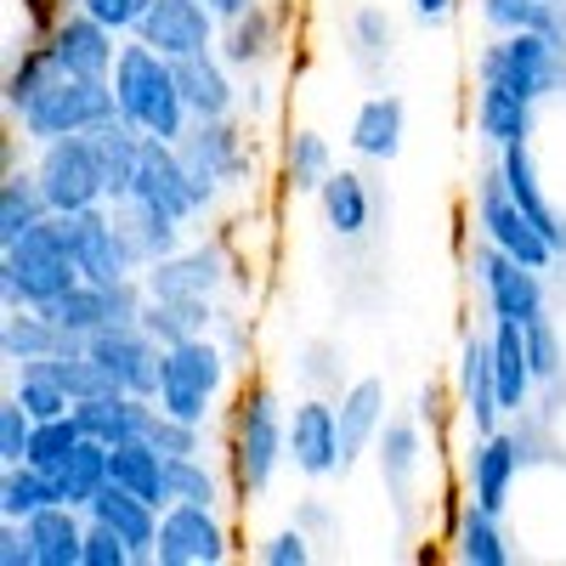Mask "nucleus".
Instances as JSON below:
<instances>
[{
	"label": "nucleus",
	"mask_w": 566,
	"mask_h": 566,
	"mask_svg": "<svg viewBox=\"0 0 566 566\" xmlns=\"http://www.w3.org/2000/svg\"><path fill=\"white\" fill-rule=\"evenodd\" d=\"M34 181L52 216H80L91 205H108V176H103V159H97V142L85 136H63V142H45L34 154Z\"/></svg>",
	"instance_id": "7"
},
{
	"label": "nucleus",
	"mask_w": 566,
	"mask_h": 566,
	"mask_svg": "<svg viewBox=\"0 0 566 566\" xmlns=\"http://www.w3.org/2000/svg\"><path fill=\"white\" fill-rule=\"evenodd\" d=\"M57 317V328L69 335V346H85L91 335H103V328H114V306H108V283H74L69 295H57L52 306H45Z\"/></svg>",
	"instance_id": "43"
},
{
	"label": "nucleus",
	"mask_w": 566,
	"mask_h": 566,
	"mask_svg": "<svg viewBox=\"0 0 566 566\" xmlns=\"http://www.w3.org/2000/svg\"><path fill=\"white\" fill-rule=\"evenodd\" d=\"M227 464H232V488L244 499H261L277 470L290 464V408L277 402L272 386H244L232 402V442H227Z\"/></svg>",
	"instance_id": "2"
},
{
	"label": "nucleus",
	"mask_w": 566,
	"mask_h": 566,
	"mask_svg": "<svg viewBox=\"0 0 566 566\" xmlns=\"http://www.w3.org/2000/svg\"><path fill=\"white\" fill-rule=\"evenodd\" d=\"M29 538H34V566H85V527L91 515L80 504H45L29 515Z\"/></svg>",
	"instance_id": "33"
},
{
	"label": "nucleus",
	"mask_w": 566,
	"mask_h": 566,
	"mask_svg": "<svg viewBox=\"0 0 566 566\" xmlns=\"http://www.w3.org/2000/svg\"><path fill=\"white\" fill-rule=\"evenodd\" d=\"M136 40H148L170 63L199 57V52H216L221 45V18L205 7V0H154L142 29H136Z\"/></svg>",
	"instance_id": "16"
},
{
	"label": "nucleus",
	"mask_w": 566,
	"mask_h": 566,
	"mask_svg": "<svg viewBox=\"0 0 566 566\" xmlns=\"http://www.w3.org/2000/svg\"><path fill=\"white\" fill-rule=\"evenodd\" d=\"M181 159H187V170H193L205 187H244L250 181V170H255V154H250V130L239 125V114L232 119H193L181 130Z\"/></svg>",
	"instance_id": "11"
},
{
	"label": "nucleus",
	"mask_w": 566,
	"mask_h": 566,
	"mask_svg": "<svg viewBox=\"0 0 566 566\" xmlns=\"http://www.w3.org/2000/svg\"><path fill=\"white\" fill-rule=\"evenodd\" d=\"M470 272H476L482 283V301H488V317H504V323H538L549 312V290H544V272L522 266L515 255L493 250L488 239L476 244V255H470Z\"/></svg>",
	"instance_id": "10"
},
{
	"label": "nucleus",
	"mask_w": 566,
	"mask_h": 566,
	"mask_svg": "<svg viewBox=\"0 0 566 566\" xmlns=\"http://www.w3.org/2000/svg\"><path fill=\"white\" fill-rule=\"evenodd\" d=\"M340 476L363 459V453H374V442H380V431H386V380L380 374H363V380H352L346 391H340Z\"/></svg>",
	"instance_id": "22"
},
{
	"label": "nucleus",
	"mask_w": 566,
	"mask_h": 566,
	"mask_svg": "<svg viewBox=\"0 0 566 566\" xmlns=\"http://www.w3.org/2000/svg\"><path fill=\"white\" fill-rule=\"evenodd\" d=\"M227 374H232V357L221 352L216 335H199V340H181V346H165V374H159V408L176 413V419H193V424H210L221 391H227Z\"/></svg>",
	"instance_id": "5"
},
{
	"label": "nucleus",
	"mask_w": 566,
	"mask_h": 566,
	"mask_svg": "<svg viewBox=\"0 0 566 566\" xmlns=\"http://www.w3.org/2000/svg\"><path fill=\"white\" fill-rule=\"evenodd\" d=\"M312 544H317V538H312L306 527H295V522H290V527H277V533H266V538H261L255 560H261V566H312V555H317Z\"/></svg>",
	"instance_id": "54"
},
{
	"label": "nucleus",
	"mask_w": 566,
	"mask_h": 566,
	"mask_svg": "<svg viewBox=\"0 0 566 566\" xmlns=\"http://www.w3.org/2000/svg\"><path fill=\"white\" fill-rule=\"evenodd\" d=\"M148 442L165 453V459H193V453H205V424H193V419H176V413H154V424H148Z\"/></svg>",
	"instance_id": "51"
},
{
	"label": "nucleus",
	"mask_w": 566,
	"mask_h": 566,
	"mask_svg": "<svg viewBox=\"0 0 566 566\" xmlns=\"http://www.w3.org/2000/svg\"><path fill=\"white\" fill-rule=\"evenodd\" d=\"M12 397L34 413V419H57V413H74V397L52 380L45 368H34V363H23V368H12Z\"/></svg>",
	"instance_id": "47"
},
{
	"label": "nucleus",
	"mask_w": 566,
	"mask_h": 566,
	"mask_svg": "<svg viewBox=\"0 0 566 566\" xmlns=\"http://www.w3.org/2000/svg\"><path fill=\"white\" fill-rule=\"evenodd\" d=\"M216 340H221V352L232 357V368H250V328L232 317V312L216 317Z\"/></svg>",
	"instance_id": "57"
},
{
	"label": "nucleus",
	"mask_w": 566,
	"mask_h": 566,
	"mask_svg": "<svg viewBox=\"0 0 566 566\" xmlns=\"http://www.w3.org/2000/svg\"><path fill=\"white\" fill-rule=\"evenodd\" d=\"M34 424H40V419L7 391V402H0V464H23V459H29Z\"/></svg>",
	"instance_id": "53"
},
{
	"label": "nucleus",
	"mask_w": 566,
	"mask_h": 566,
	"mask_svg": "<svg viewBox=\"0 0 566 566\" xmlns=\"http://www.w3.org/2000/svg\"><path fill=\"white\" fill-rule=\"evenodd\" d=\"M533 108L527 97H515L510 85L499 80H482L476 85V136L488 142V148H515V142H533Z\"/></svg>",
	"instance_id": "34"
},
{
	"label": "nucleus",
	"mask_w": 566,
	"mask_h": 566,
	"mask_svg": "<svg viewBox=\"0 0 566 566\" xmlns=\"http://www.w3.org/2000/svg\"><path fill=\"white\" fill-rule=\"evenodd\" d=\"M154 413H159V402H154V397H136V391H103V397L74 402L80 431L97 437V442H108V448L142 442V437H148V424H154Z\"/></svg>",
	"instance_id": "26"
},
{
	"label": "nucleus",
	"mask_w": 566,
	"mask_h": 566,
	"mask_svg": "<svg viewBox=\"0 0 566 566\" xmlns=\"http://www.w3.org/2000/svg\"><path fill=\"white\" fill-rule=\"evenodd\" d=\"M216 317L221 312H216L210 295H148V306H142V328H148L159 346L216 335Z\"/></svg>",
	"instance_id": "35"
},
{
	"label": "nucleus",
	"mask_w": 566,
	"mask_h": 566,
	"mask_svg": "<svg viewBox=\"0 0 566 566\" xmlns=\"http://www.w3.org/2000/svg\"><path fill=\"white\" fill-rule=\"evenodd\" d=\"M45 504H63L57 493V476L40 464H0V522H29V515H40Z\"/></svg>",
	"instance_id": "42"
},
{
	"label": "nucleus",
	"mask_w": 566,
	"mask_h": 566,
	"mask_svg": "<svg viewBox=\"0 0 566 566\" xmlns=\"http://www.w3.org/2000/svg\"><path fill=\"white\" fill-rule=\"evenodd\" d=\"M52 80H63V69H57V57H52V45H45V40L29 29V34L12 45V63H7V97H0V103H7V114H18V108H29Z\"/></svg>",
	"instance_id": "39"
},
{
	"label": "nucleus",
	"mask_w": 566,
	"mask_h": 566,
	"mask_svg": "<svg viewBox=\"0 0 566 566\" xmlns=\"http://www.w3.org/2000/svg\"><path fill=\"white\" fill-rule=\"evenodd\" d=\"M317 210H323V227L335 232L340 244H357V239H368L374 232V187H368V176H357V170H335L323 187H317Z\"/></svg>",
	"instance_id": "31"
},
{
	"label": "nucleus",
	"mask_w": 566,
	"mask_h": 566,
	"mask_svg": "<svg viewBox=\"0 0 566 566\" xmlns=\"http://www.w3.org/2000/svg\"><path fill=\"white\" fill-rule=\"evenodd\" d=\"M488 346H493V380H499V402L504 413L522 419L538 397V374H533V357H527V328L522 323H504L493 317L488 328Z\"/></svg>",
	"instance_id": "28"
},
{
	"label": "nucleus",
	"mask_w": 566,
	"mask_h": 566,
	"mask_svg": "<svg viewBox=\"0 0 566 566\" xmlns=\"http://www.w3.org/2000/svg\"><path fill=\"white\" fill-rule=\"evenodd\" d=\"M91 142H97V159H103V176H108V205L114 199H130V181H136V165H142V136L130 119H103L97 130H91Z\"/></svg>",
	"instance_id": "41"
},
{
	"label": "nucleus",
	"mask_w": 566,
	"mask_h": 566,
	"mask_svg": "<svg viewBox=\"0 0 566 566\" xmlns=\"http://www.w3.org/2000/svg\"><path fill=\"white\" fill-rule=\"evenodd\" d=\"M45 216H52V205H45L34 170H7V181H0V250H12Z\"/></svg>",
	"instance_id": "44"
},
{
	"label": "nucleus",
	"mask_w": 566,
	"mask_h": 566,
	"mask_svg": "<svg viewBox=\"0 0 566 566\" xmlns=\"http://www.w3.org/2000/svg\"><path fill=\"white\" fill-rule=\"evenodd\" d=\"M453 12H459V0H413V18H419L424 29H442V23H453Z\"/></svg>",
	"instance_id": "61"
},
{
	"label": "nucleus",
	"mask_w": 566,
	"mask_h": 566,
	"mask_svg": "<svg viewBox=\"0 0 566 566\" xmlns=\"http://www.w3.org/2000/svg\"><path fill=\"white\" fill-rule=\"evenodd\" d=\"M45 45H52V57L63 74L74 80H114V63H119V34L103 23V18H91L85 7H63V18L40 34Z\"/></svg>",
	"instance_id": "12"
},
{
	"label": "nucleus",
	"mask_w": 566,
	"mask_h": 566,
	"mask_svg": "<svg viewBox=\"0 0 566 566\" xmlns=\"http://www.w3.org/2000/svg\"><path fill=\"white\" fill-rule=\"evenodd\" d=\"M119 103H114V80H52L40 91V97L29 108L12 114V125L23 130L29 148H45V142H63V136H85V130H97L103 119H114Z\"/></svg>",
	"instance_id": "4"
},
{
	"label": "nucleus",
	"mask_w": 566,
	"mask_h": 566,
	"mask_svg": "<svg viewBox=\"0 0 566 566\" xmlns=\"http://www.w3.org/2000/svg\"><path fill=\"white\" fill-rule=\"evenodd\" d=\"M335 148H328V136H317L312 125H295L290 136H283V187L290 193H312L317 199V187L335 176Z\"/></svg>",
	"instance_id": "40"
},
{
	"label": "nucleus",
	"mask_w": 566,
	"mask_h": 566,
	"mask_svg": "<svg viewBox=\"0 0 566 566\" xmlns=\"http://www.w3.org/2000/svg\"><path fill=\"white\" fill-rule=\"evenodd\" d=\"M114 103H119V119H130L142 136L181 142V130L193 125V114H187V97H181V80H176V63H170L165 52H154L148 40H136V34L119 45Z\"/></svg>",
	"instance_id": "1"
},
{
	"label": "nucleus",
	"mask_w": 566,
	"mask_h": 566,
	"mask_svg": "<svg viewBox=\"0 0 566 566\" xmlns=\"http://www.w3.org/2000/svg\"><path fill=\"white\" fill-rule=\"evenodd\" d=\"M295 527H306V533H312L317 544L340 533V522H335V510H328L323 499H301V504H295Z\"/></svg>",
	"instance_id": "59"
},
{
	"label": "nucleus",
	"mask_w": 566,
	"mask_h": 566,
	"mask_svg": "<svg viewBox=\"0 0 566 566\" xmlns=\"http://www.w3.org/2000/svg\"><path fill=\"white\" fill-rule=\"evenodd\" d=\"M69 335L57 328V317L45 306H7V317H0V357H7V368H23V363H40L63 352Z\"/></svg>",
	"instance_id": "36"
},
{
	"label": "nucleus",
	"mask_w": 566,
	"mask_h": 566,
	"mask_svg": "<svg viewBox=\"0 0 566 566\" xmlns=\"http://www.w3.org/2000/svg\"><path fill=\"white\" fill-rule=\"evenodd\" d=\"M453 380H459V413L470 424V437H493L504 424V402H499V380H493V346H488V335H464Z\"/></svg>",
	"instance_id": "21"
},
{
	"label": "nucleus",
	"mask_w": 566,
	"mask_h": 566,
	"mask_svg": "<svg viewBox=\"0 0 566 566\" xmlns=\"http://www.w3.org/2000/svg\"><path fill=\"white\" fill-rule=\"evenodd\" d=\"M482 80H499L510 85L515 97H527V103H544L560 91L566 80V45L538 34V29H522V34H499L493 45H482L476 52V85Z\"/></svg>",
	"instance_id": "6"
},
{
	"label": "nucleus",
	"mask_w": 566,
	"mask_h": 566,
	"mask_svg": "<svg viewBox=\"0 0 566 566\" xmlns=\"http://www.w3.org/2000/svg\"><path fill=\"white\" fill-rule=\"evenodd\" d=\"M402 136H408V103L397 97V91H374V97H363L357 114H352V130H346L352 154L368 159V165H391L402 154Z\"/></svg>",
	"instance_id": "25"
},
{
	"label": "nucleus",
	"mask_w": 566,
	"mask_h": 566,
	"mask_svg": "<svg viewBox=\"0 0 566 566\" xmlns=\"http://www.w3.org/2000/svg\"><path fill=\"white\" fill-rule=\"evenodd\" d=\"M0 566H34V538L23 522H0Z\"/></svg>",
	"instance_id": "58"
},
{
	"label": "nucleus",
	"mask_w": 566,
	"mask_h": 566,
	"mask_svg": "<svg viewBox=\"0 0 566 566\" xmlns=\"http://www.w3.org/2000/svg\"><path fill=\"white\" fill-rule=\"evenodd\" d=\"M391 52H397V23H391V12H386V7H357V12L346 18V57H352V69H357L363 80H380L386 63H391Z\"/></svg>",
	"instance_id": "38"
},
{
	"label": "nucleus",
	"mask_w": 566,
	"mask_h": 566,
	"mask_svg": "<svg viewBox=\"0 0 566 566\" xmlns=\"http://www.w3.org/2000/svg\"><path fill=\"white\" fill-rule=\"evenodd\" d=\"M85 352L97 357L119 391H136V397H159V374H165V346L148 335L142 323H114L103 335H91Z\"/></svg>",
	"instance_id": "15"
},
{
	"label": "nucleus",
	"mask_w": 566,
	"mask_h": 566,
	"mask_svg": "<svg viewBox=\"0 0 566 566\" xmlns=\"http://www.w3.org/2000/svg\"><path fill=\"white\" fill-rule=\"evenodd\" d=\"M130 544L108 527V522H91L85 527V566H130Z\"/></svg>",
	"instance_id": "56"
},
{
	"label": "nucleus",
	"mask_w": 566,
	"mask_h": 566,
	"mask_svg": "<svg viewBox=\"0 0 566 566\" xmlns=\"http://www.w3.org/2000/svg\"><path fill=\"white\" fill-rule=\"evenodd\" d=\"M476 12L493 34H522V29H538L549 40L566 45V12L560 0H476Z\"/></svg>",
	"instance_id": "45"
},
{
	"label": "nucleus",
	"mask_w": 566,
	"mask_h": 566,
	"mask_svg": "<svg viewBox=\"0 0 566 566\" xmlns=\"http://www.w3.org/2000/svg\"><path fill=\"white\" fill-rule=\"evenodd\" d=\"M374 464H380L386 499L397 504V515L408 522L413 499H419V476H424V424H419V413L413 419H386L380 442H374Z\"/></svg>",
	"instance_id": "20"
},
{
	"label": "nucleus",
	"mask_w": 566,
	"mask_h": 566,
	"mask_svg": "<svg viewBox=\"0 0 566 566\" xmlns=\"http://www.w3.org/2000/svg\"><path fill=\"white\" fill-rule=\"evenodd\" d=\"M419 424H431V431L442 424V391H437V386L419 391Z\"/></svg>",
	"instance_id": "62"
},
{
	"label": "nucleus",
	"mask_w": 566,
	"mask_h": 566,
	"mask_svg": "<svg viewBox=\"0 0 566 566\" xmlns=\"http://www.w3.org/2000/svg\"><path fill=\"white\" fill-rule=\"evenodd\" d=\"M159 566H221L232 555L227 522L216 515V504H170L159 515V544H154Z\"/></svg>",
	"instance_id": "14"
},
{
	"label": "nucleus",
	"mask_w": 566,
	"mask_h": 566,
	"mask_svg": "<svg viewBox=\"0 0 566 566\" xmlns=\"http://www.w3.org/2000/svg\"><path fill=\"white\" fill-rule=\"evenodd\" d=\"M85 515H91V522H108V527L136 549V555H130V566H159L154 544H159V515H165V510H154L148 499H136L130 488L108 482L97 499L85 504Z\"/></svg>",
	"instance_id": "23"
},
{
	"label": "nucleus",
	"mask_w": 566,
	"mask_h": 566,
	"mask_svg": "<svg viewBox=\"0 0 566 566\" xmlns=\"http://www.w3.org/2000/svg\"><path fill=\"white\" fill-rule=\"evenodd\" d=\"M170 504H216L221 510V476L210 470L205 453L170 459Z\"/></svg>",
	"instance_id": "49"
},
{
	"label": "nucleus",
	"mask_w": 566,
	"mask_h": 566,
	"mask_svg": "<svg viewBox=\"0 0 566 566\" xmlns=\"http://www.w3.org/2000/svg\"><path fill=\"white\" fill-rule=\"evenodd\" d=\"M108 476H114L119 488H130L136 499H148L154 510H170V459H165L148 437L108 448Z\"/></svg>",
	"instance_id": "37"
},
{
	"label": "nucleus",
	"mask_w": 566,
	"mask_h": 566,
	"mask_svg": "<svg viewBox=\"0 0 566 566\" xmlns=\"http://www.w3.org/2000/svg\"><path fill=\"white\" fill-rule=\"evenodd\" d=\"M527 470V453H522V437L515 431H493V437H470V453H464V488L476 504H488L493 515L510 510V493H515V476Z\"/></svg>",
	"instance_id": "19"
},
{
	"label": "nucleus",
	"mask_w": 566,
	"mask_h": 566,
	"mask_svg": "<svg viewBox=\"0 0 566 566\" xmlns=\"http://www.w3.org/2000/svg\"><path fill=\"white\" fill-rule=\"evenodd\" d=\"M108 210H114V227H119V239L130 244V255H136L142 272L181 250V227H187L181 216H170V210H159L148 199H114Z\"/></svg>",
	"instance_id": "27"
},
{
	"label": "nucleus",
	"mask_w": 566,
	"mask_h": 566,
	"mask_svg": "<svg viewBox=\"0 0 566 566\" xmlns=\"http://www.w3.org/2000/svg\"><path fill=\"white\" fill-rule=\"evenodd\" d=\"M266 108H272V85L261 74H239V114L244 119H266Z\"/></svg>",
	"instance_id": "60"
},
{
	"label": "nucleus",
	"mask_w": 566,
	"mask_h": 566,
	"mask_svg": "<svg viewBox=\"0 0 566 566\" xmlns=\"http://www.w3.org/2000/svg\"><path fill=\"white\" fill-rule=\"evenodd\" d=\"M448 544H453V560H464V566H510V560H515V549H510V538H504V515H493V510L476 504V499L453 504V533H448Z\"/></svg>",
	"instance_id": "32"
},
{
	"label": "nucleus",
	"mask_w": 566,
	"mask_h": 566,
	"mask_svg": "<svg viewBox=\"0 0 566 566\" xmlns=\"http://www.w3.org/2000/svg\"><path fill=\"white\" fill-rule=\"evenodd\" d=\"M290 464L306 482L340 476V408L317 391L290 408Z\"/></svg>",
	"instance_id": "17"
},
{
	"label": "nucleus",
	"mask_w": 566,
	"mask_h": 566,
	"mask_svg": "<svg viewBox=\"0 0 566 566\" xmlns=\"http://www.w3.org/2000/svg\"><path fill=\"white\" fill-rule=\"evenodd\" d=\"M80 7H85L91 18H103L119 40H130V34L142 29V18H148L154 0H80Z\"/></svg>",
	"instance_id": "55"
},
{
	"label": "nucleus",
	"mask_w": 566,
	"mask_h": 566,
	"mask_svg": "<svg viewBox=\"0 0 566 566\" xmlns=\"http://www.w3.org/2000/svg\"><path fill=\"white\" fill-rule=\"evenodd\" d=\"M476 232L493 244V250H504V255H515L522 266H533V272H549L560 255H555V244L544 239V232L533 227V216L510 199V187H504V176H499V159L476 176Z\"/></svg>",
	"instance_id": "8"
},
{
	"label": "nucleus",
	"mask_w": 566,
	"mask_h": 566,
	"mask_svg": "<svg viewBox=\"0 0 566 566\" xmlns=\"http://www.w3.org/2000/svg\"><path fill=\"white\" fill-rule=\"evenodd\" d=\"M85 442V431H80V419L74 413H57V419H40L34 424V442H29V464H40V470H57L69 464V453Z\"/></svg>",
	"instance_id": "48"
},
{
	"label": "nucleus",
	"mask_w": 566,
	"mask_h": 566,
	"mask_svg": "<svg viewBox=\"0 0 566 566\" xmlns=\"http://www.w3.org/2000/svg\"><path fill=\"white\" fill-rule=\"evenodd\" d=\"M499 176L510 187V199L522 205L533 216V227L544 232V239L555 244V255H566V216L544 199L538 187V165H533V142H515V148H499Z\"/></svg>",
	"instance_id": "30"
},
{
	"label": "nucleus",
	"mask_w": 566,
	"mask_h": 566,
	"mask_svg": "<svg viewBox=\"0 0 566 566\" xmlns=\"http://www.w3.org/2000/svg\"><path fill=\"white\" fill-rule=\"evenodd\" d=\"M301 380H306L317 397L346 391V386H340V380H346V368H340V346H335V340H312V346L301 352Z\"/></svg>",
	"instance_id": "52"
},
{
	"label": "nucleus",
	"mask_w": 566,
	"mask_h": 566,
	"mask_svg": "<svg viewBox=\"0 0 566 566\" xmlns=\"http://www.w3.org/2000/svg\"><path fill=\"white\" fill-rule=\"evenodd\" d=\"M114 476H108V442H97V437H85L74 453H69V464L57 470V493H63V504H91L103 488H108Z\"/></svg>",
	"instance_id": "46"
},
{
	"label": "nucleus",
	"mask_w": 566,
	"mask_h": 566,
	"mask_svg": "<svg viewBox=\"0 0 566 566\" xmlns=\"http://www.w3.org/2000/svg\"><path fill=\"white\" fill-rule=\"evenodd\" d=\"M74 283H80V266L57 216H45L12 250H0V301L7 306H52Z\"/></svg>",
	"instance_id": "3"
},
{
	"label": "nucleus",
	"mask_w": 566,
	"mask_h": 566,
	"mask_svg": "<svg viewBox=\"0 0 566 566\" xmlns=\"http://www.w3.org/2000/svg\"><path fill=\"white\" fill-rule=\"evenodd\" d=\"M527 357H533V374H538V391H549L560 374H566V352H560V328L555 317L544 312L538 323H527Z\"/></svg>",
	"instance_id": "50"
},
{
	"label": "nucleus",
	"mask_w": 566,
	"mask_h": 566,
	"mask_svg": "<svg viewBox=\"0 0 566 566\" xmlns=\"http://www.w3.org/2000/svg\"><path fill=\"white\" fill-rule=\"evenodd\" d=\"M205 7H210L221 23H232V18H244L250 7H261V0H205Z\"/></svg>",
	"instance_id": "63"
},
{
	"label": "nucleus",
	"mask_w": 566,
	"mask_h": 566,
	"mask_svg": "<svg viewBox=\"0 0 566 566\" xmlns=\"http://www.w3.org/2000/svg\"><path fill=\"white\" fill-rule=\"evenodd\" d=\"M176 80L193 119H232L239 114V74L221 63V52H199V57H176Z\"/></svg>",
	"instance_id": "29"
},
{
	"label": "nucleus",
	"mask_w": 566,
	"mask_h": 566,
	"mask_svg": "<svg viewBox=\"0 0 566 566\" xmlns=\"http://www.w3.org/2000/svg\"><path fill=\"white\" fill-rule=\"evenodd\" d=\"M130 199H148V205H159V210H170L181 221H205L221 193L187 170L176 142L148 136V142H142V165H136V181H130Z\"/></svg>",
	"instance_id": "9"
},
{
	"label": "nucleus",
	"mask_w": 566,
	"mask_h": 566,
	"mask_svg": "<svg viewBox=\"0 0 566 566\" xmlns=\"http://www.w3.org/2000/svg\"><path fill=\"white\" fill-rule=\"evenodd\" d=\"M221 63L232 69V74H266L272 63H277V52H283V18L266 7H250L244 18H232V23H221Z\"/></svg>",
	"instance_id": "24"
},
{
	"label": "nucleus",
	"mask_w": 566,
	"mask_h": 566,
	"mask_svg": "<svg viewBox=\"0 0 566 566\" xmlns=\"http://www.w3.org/2000/svg\"><path fill=\"white\" fill-rule=\"evenodd\" d=\"M63 221V239L74 250V266L85 283H119V277H136V255L130 244L119 239V227H114V210L108 205H91L80 216H57Z\"/></svg>",
	"instance_id": "13"
},
{
	"label": "nucleus",
	"mask_w": 566,
	"mask_h": 566,
	"mask_svg": "<svg viewBox=\"0 0 566 566\" xmlns=\"http://www.w3.org/2000/svg\"><path fill=\"white\" fill-rule=\"evenodd\" d=\"M142 283H148V295H210L216 301L232 283V255H227L221 239L181 244L176 255H165L142 272Z\"/></svg>",
	"instance_id": "18"
}]
</instances>
